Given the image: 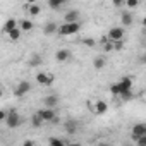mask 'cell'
I'll use <instances>...</instances> for the list:
<instances>
[{
  "instance_id": "obj_31",
  "label": "cell",
  "mask_w": 146,
  "mask_h": 146,
  "mask_svg": "<svg viewBox=\"0 0 146 146\" xmlns=\"http://www.w3.org/2000/svg\"><path fill=\"white\" fill-rule=\"evenodd\" d=\"M35 144V141H31V139H26V141H23V146H33Z\"/></svg>"
},
{
  "instance_id": "obj_14",
  "label": "cell",
  "mask_w": 146,
  "mask_h": 146,
  "mask_svg": "<svg viewBox=\"0 0 146 146\" xmlns=\"http://www.w3.org/2000/svg\"><path fill=\"white\" fill-rule=\"evenodd\" d=\"M143 134H146V124L139 122V124L132 125V141H134L137 136H143Z\"/></svg>"
},
{
  "instance_id": "obj_18",
  "label": "cell",
  "mask_w": 146,
  "mask_h": 146,
  "mask_svg": "<svg viewBox=\"0 0 146 146\" xmlns=\"http://www.w3.org/2000/svg\"><path fill=\"white\" fill-rule=\"evenodd\" d=\"M105 65H107V58H105V55H98V57H95V60H93V67H95L96 70L105 69Z\"/></svg>"
},
{
  "instance_id": "obj_9",
  "label": "cell",
  "mask_w": 146,
  "mask_h": 146,
  "mask_svg": "<svg viewBox=\"0 0 146 146\" xmlns=\"http://www.w3.org/2000/svg\"><path fill=\"white\" fill-rule=\"evenodd\" d=\"M55 60H57L58 64H67V62L70 60V52H69L67 48H58V50L55 52Z\"/></svg>"
},
{
  "instance_id": "obj_2",
  "label": "cell",
  "mask_w": 146,
  "mask_h": 146,
  "mask_svg": "<svg viewBox=\"0 0 146 146\" xmlns=\"http://www.w3.org/2000/svg\"><path fill=\"white\" fill-rule=\"evenodd\" d=\"M79 29H81V23L79 21H76V23H64V24H60L57 28V35H60V36H70V35L79 33Z\"/></svg>"
},
{
  "instance_id": "obj_1",
  "label": "cell",
  "mask_w": 146,
  "mask_h": 146,
  "mask_svg": "<svg viewBox=\"0 0 146 146\" xmlns=\"http://www.w3.org/2000/svg\"><path fill=\"white\" fill-rule=\"evenodd\" d=\"M131 90H132V78L131 76H124L119 83H113L110 86V91H112L113 96H120L122 93L131 91Z\"/></svg>"
},
{
  "instance_id": "obj_15",
  "label": "cell",
  "mask_w": 146,
  "mask_h": 146,
  "mask_svg": "<svg viewBox=\"0 0 146 146\" xmlns=\"http://www.w3.org/2000/svg\"><path fill=\"white\" fill-rule=\"evenodd\" d=\"M26 11H28V14H29L31 17H36V16L41 14V7L38 5V2H35V4H28V5H26Z\"/></svg>"
},
{
  "instance_id": "obj_33",
  "label": "cell",
  "mask_w": 146,
  "mask_h": 146,
  "mask_svg": "<svg viewBox=\"0 0 146 146\" xmlns=\"http://www.w3.org/2000/svg\"><path fill=\"white\" fill-rule=\"evenodd\" d=\"M35 2H38V0H26V4H35Z\"/></svg>"
},
{
  "instance_id": "obj_28",
  "label": "cell",
  "mask_w": 146,
  "mask_h": 146,
  "mask_svg": "<svg viewBox=\"0 0 146 146\" xmlns=\"http://www.w3.org/2000/svg\"><path fill=\"white\" fill-rule=\"evenodd\" d=\"M119 98H120L122 102H127V100H131V98H132V90H131V91H125V93H122Z\"/></svg>"
},
{
  "instance_id": "obj_23",
  "label": "cell",
  "mask_w": 146,
  "mask_h": 146,
  "mask_svg": "<svg viewBox=\"0 0 146 146\" xmlns=\"http://www.w3.org/2000/svg\"><path fill=\"white\" fill-rule=\"evenodd\" d=\"M43 124H45V122L41 120V117H40L38 113H35V115L31 117V125H33V127H41Z\"/></svg>"
},
{
  "instance_id": "obj_5",
  "label": "cell",
  "mask_w": 146,
  "mask_h": 146,
  "mask_svg": "<svg viewBox=\"0 0 146 146\" xmlns=\"http://www.w3.org/2000/svg\"><path fill=\"white\" fill-rule=\"evenodd\" d=\"M124 36H125V29H124V26H113V28H110L108 33H107V38H108L110 41L124 40Z\"/></svg>"
},
{
  "instance_id": "obj_30",
  "label": "cell",
  "mask_w": 146,
  "mask_h": 146,
  "mask_svg": "<svg viewBox=\"0 0 146 146\" xmlns=\"http://www.w3.org/2000/svg\"><path fill=\"white\" fill-rule=\"evenodd\" d=\"M7 117V110H0V122H4Z\"/></svg>"
},
{
  "instance_id": "obj_16",
  "label": "cell",
  "mask_w": 146,
  "mask_h": 146,
  "mask_svg": "<svg viewBox=\"0 0 146 146\" xmlns=\"http://www.w3.org/2000/svg\"><path fill=\"white\" fill-rule=\"evenodd\" d=\"M43 105L45 107H50V108H55L58 105V96L57 95H48L43 98Z\"/></svg>"
},
{
  "instance_id": "obj_19",
  "label": "cell",
  "mask_w": 146,
  "mask_h": 146,
  "mask_svg": "<svg viewBox=\"0 0 146 146\" xmlns=\"http://www.w3.org/2000/svg\"><path fill=\"white\" fill-rule=\"evenodd\" d=\"M28 64H29V67H38V65L43 64V58H41L40 53H35V55H31V58L28 60Z\"/></svg>"
},
{
  "instance_id": "obj_20",
  "label": "cell",
  "mask_w": 146,
  "mask_h": 146,
  "mask_svg": "<svg viewBox=\"0 0 146 146\" xmlns=\"http://www.w3.org/2000/svg\"><path fill=\"white\" fill-rule=\"evenodd\" d=\"M57 28H58V26H57L55 23H46L45 28H43V33H45L46 36H48V35H53V33H57Z\"/></svg>"
},
{
  "instance_id": "obj_6",
  "label": "cell",
  "mask_w": 146,
  "mask_h": 146,
  "mask_svg": "<svg viewBox=\"0 0 146 146\" xmlns=\"http://www.w3.org/2000/svg\"><path fill=\"white\" fill-rule=\"evenodd\" d=\"M36 113L41 117V120H43V122H57V113H55V110H53V108H50V107L40 108Z\"/></svg>"
},
{
  "instance_id": "obj_32",
  "label": "cell",
  "mask_w": 146,
  "mask_h": 146,
  "mask_svg": "<svg viewBox=\"0 0 146 146\" xmlns=\"http://www.w3.org/2000/svg\"><path fill=\"white\" fill-rule=\"evenodd\" d=\"M4 93H5V91H4V86H2V84H0V98H2V96H4Z\"/></svg>"
},
{
  "instance_id": "obj_11",
  "label": "cell",
  "mask_w": 146,
  "mask_h": 146,
  "mask_svg": "<svg viewBox=\"0 0 146 146\" xmlns=\"http://www.w3.org/2000/svg\"><path fill=\"white\" fill-rule=\"evenodd\" d=\"M79 17H81V14H79V11H67L65 14H64V23H76V21H79Z\"/></svg>"
},
{
  "instance_id": "obj_4",
  "label": "cell",
  "mask_w": 146,
  "mask_h": 146,
  "mask_svg": "<svg viewBox=\"0 0 146 146\" xmlns=\"http://www.w3.org/2000/svg\"><path fill=\"white\" fill-rule=\"evenodd\" d=\"M4 122L7 124L9 129H16V127H19V125L23 124V117L19 115V112H17L16 108H12V110L7 112V117H5Z\"/></svg>"
},
{
  "instance_id": "obj_24",
  "label": "cell",
  "mask_w": 146,
  "mask_h": 146,
  "mask_svg": "<svg viewBox=\"0 0 146 146\" xmlns=\"http://www.w3.org/2000/svg\"><path fill=\"white\" fill-rule=\"evenodd\" d=\"M124 48V40H117V41H112V52H120Z\"/></svg>"
},
{
  "instance_id": "obj_21",
  "label": "cell",
  "mask_w": 146,
  "mask_h": 146,
  "mask_svg": "<svg viewBox=\"0 0 146 146\" xmlns=\"http://www.w3.org/2000/svg\"><path fill=\"white\" fill-rule=\"evenodd\" d=\"M14 28H17V19H7L5 21V24H4V33H7V31H11V29H14Z\"/></svg>"
},
{
  "instance_id": "obj_26",
  "label": "cell",
  "mask_w": 146,
  "mask_h": 146,
  "mask_svg": "<svg viewBox=\"0 0 146 146\" xmlns=\"http://www.w3.org/2000/svg\"><path fill=\"white\" fill-rule=\"evenodd\" d=\"M48 144L50 146H64L65 143L62 139H58V137H48Z\"/></svg>"
},
{
  "instance_id": "obj_29",
  "label": "cell",
  "mask_w": 146,
  "mask_h": 146,
  "mask_svg": "<svg viewBox=\"0 0 146 146\" xmlns=\"http://www.w3.org/2000/svg\"><path fill=\"white\" fill-rule=\"evenodd\" d=\"M112 4H113V7H117V9H120V7L124 5V0H112Z\"/></svg>"
},
{
  "instance_id": "obj_10",
  "label": "cell",
  "mask_w": 146,
  "mask_h": 146,
  "mask_svg": "<svg viewBox=\"0 0 146 146\" xmlns=\"http://www.w3.org/2000/svg\"><path fill=\"white\" fill-rule=\"evenodd\" d=\"M78 129H79V124H78L76 120L69 119V120H65V122H64V131H65L67 134H76V132H78Z\"/></svg>"
},
{
  "instance_id": "obj_7",
  "label": "cell",
  "mask_w": 146,
  "mask_h": 146,
  "mask_svg": "<svg viewBox=\"0 0 146 146\" xmlns=\"http://www.w3.org/2000/svg\"><path fill=\"white\" fill-rule=\"evenodd\" d=\"M55 81L53 74H48V72H36V83L40 86H52Z\"/></svg>"
},
{
  "instance_id": "obj_22",
  "label": "cell",
  "mask_w": 146,
  "mask_h": 146,
  "mask_svg": "<svg viewBox=\"0 0 146 146\" xmlns=\"http://www.w3.org/2000/svg\"><path fill=\"white\" fill-rule=\"evenodd\" d=\"M65 2H67V0H48V5H50V9L57 11V9H60Z\"/></svg>"
},
{
  "instance_id": "obj_25",
  "label": "cell",
  "mask_w": 146,
  "mask_h": 146,
  "mask_svg": "<svg viewBox=\"0 0 146 146\" xmlns=\"http://www.w3.org/2000/svg\"><path fill=\"white\" fill-rule=\"evenodd\" d=\"M139 2H141V0H124V5L127 9H136L139 5Z\"/></svg>"
},
{
  "instance_id": "obj_17",
  "label": "cell",
  "mask_w": 146,
  "mask_h": 146,
  "mask_svg": "<svg viewBox=\"0 0 146 146\" xmlns=\"http://www.w3.org/2000/svg\"><path fill=\"white\" fill-rule=\"evenodd\" d=\"M5 35H7V38H9L11 41H19V40H21V36H23V31H21L19 28H14V29L7 31Z\"/></svg>"
},
{
  "instance_id": "obj_12",
  "label": "cell",
  "mask_w": 146,
  "mask_h": 146,
  "mask_svg": "<svg viewBox=\"0 0 146 146\" xmlns=\"http://www.w3.org/2000/svg\"><path fill=\"white\" fill-rule=\"evenodd\" d=\"M120 23H122V26H124V28L131 26V24L134 23V16H132V12H129V11H124V12L120 14Z\"/></svg>"
},
{
  "instance_id": "obj_8",
  "label": "cell",
  "mask_w": 146,
  "mask_h": 146,
  "mask_svg": "<svg viewBox=\"0 0 146 146\" xmlns=\"http://www.w3.org/2000/svg\"><path fill=\"white\" fill-rule=\"evenodd\" d=\"M29 91H31V83H29V81H19L17 86L14 88V95L19 96V98H21V96H26Z\"/></svg>"
},
{
  "instance_id": "obj_3",
  "label": "cell",
  "mask_w": 146,
  "mask_h": 146,
  "mask_svg": "<svg viewBox=\"0 0 146 146\" xmlns=\"http://www.w3.org/2000/svg\"><path fill=\"white\" fill-rule=\"evenodd\" d=\"M88 108H90V112L95 113V115H103V113H107L108 105H107L105 100H90V102H88Z\"/></svg>"
},
{
  "instance_id": "obj_13",
  "label": "cell",
  "mask_w": 146,
  "mask_h": 146,
  "mask_svg": "<svg viewBox=\"0 0 146 146\" xmlns=\"http://www.w3.org/2000/svg\"><path fill=\"white\" fill-rule=\"evenodd\" d=\"M33 26H35V24H33V21H31V19H19V21H17V28H19L23 33L31 31V29H33Z\"/></svg>"
},
{
  "instance_id": "obj_27",
  "label": "cell",
  "mask_w": 146,
  "mask_h": 146,
  "mask_svg": "<svg viewBox=\"0 0 146 146\" xmlns=\"http://www.w3.org/2000/svg\"><path fill=\"white\" fill-rule=\"evenodd\" d=\"M81 43L84 45V46H88V48H93L96 43H95V40L93 38H84V40H81Z\"/></svg>"
}]
</instances>
